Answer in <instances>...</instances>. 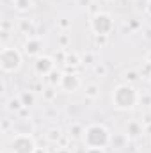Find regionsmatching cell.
<instances>
[{
  "label": "cell",
  "mask_w": 151,
  "mask_h": 153,
  "mask_svg": "<svg viewBox=\"0 0 151 153\" xmlns=\"http://www.w3.org/2000/svg\"><path fill=\"white\" fill-rule=\"evenodd\" d=\"M139 102H141V94H139V91L135 89L133 84L123 82V84H117L112 89L110 103L117 111H123V112L133 111L139 105Z\"/></svg>",
  "instance_id": "cell-1"
},
{
  "label": "cell",
  "mask_w": 151,
  "mask_h": 153,
  "mask_svg": "<svg viewBox=\"0 0 151 153\" xmlns=\"http://www.w3.org/2000/svg\"><path fill=\"white\" fill-rule=\"evenodd\" d=\"M110 130L101 123L87 125L82 135V143L85 148H107L110 144Z\"/></svg>",
  "instance_id": "cell-2"
},
{
  "label": "cell",
  "mask_w": 151,
  "mask_h": 153,
  "mask_svg": "<svg viewBox=\"0 0 151 153\" xmlns=\"http://www.w3.org/2000/svg\"><path fill=\"white\" fill-rule=\"evenodd\" d=\"M23 55L16 46H4L0 50V68L4 73H16L21 68Z\"/></svg>",
  "instance_id": "cell-3"
},
{
  "label": "cell",
  "mask_w": 151,
  "mask_h": 153,
  "mask_svg": "<svg viewBox=\"0 0 151 153\" xmlns=\"http://www.w3.org/2000/svg\"><path fill=\"white\" fill-rule=\"evenodd\" d=\"M38 146L30 134H14L9 141V153H36Z\"/></svg>",
  "instance_id": "cell-4"
},
{
  "label": "cell",
  "mask_w": 151,
  "mask_h": 153,
  "mask_svg": "<svg viewBox=\"0 0 151 153\" xmlns=\"http://www.w3.org/2000/svg\"><path fill=\"white\" fill-rule=\"evenodd\" d=\"M114 29V20L109 13H98L91 16V30L94 36H109Z\"/></svg>",
  "instance_id": "cell-5"
},
{
  "label": "cell",
  "mask_w": 151,
  "mask_h": 153,
  "mask_svg": "<svg viewBox=\"0 0 151 153\" xmlns=\"http://www.w3.org/2000/svg\"><path fill=\"white\" fill-rule=\"evenodd\" d=\"M82 87V78L76 73H62L59 89H62L64 93H76Z\"/></svg>",
  "instance_id": "cell-6"
},
{
  "label": "cell",
  "mask_w": 151,
  "mask_h": 153,
  "mask_svg": "<svg viewBox=\"0 0 151 153\" xmlns=\"http://www.w3.org/2000/svg\"><path fill=\"white\" fill-rule=\"evenodd\" d=\"M44 50V43L39 36H34V38H27V41L23 43V53L27 57H39Z\"/></svg>",
  "instance_id": "cell-7"
},
{
  "label": "cell",
  "mask_w": 151,
  "mask_h": 153,
  "mask_svg": "<svg viewBox=\"0 0 151 153\" xmlns=\"http://www.w3.org/2000/svg\"><path fill=\"white\" fill-rule=\"evenodd\" d=\"M34 70L36 73L41 76H48L53 70H55V61L53 57H48V55H39L34 62Z\"/></svg>",
  "instance_id": "cell-8"
},
{
  "label": "cell",
  "mask_w": 151,
  "mask_h": 153,
  "mask_svg": "<svg viewBox=\"0 0 151 153\" xmlns=\"http://www.w3.org/2000/svg\"><path fill=\"white\" fill-rule=\"evenodd\" d=\"M18 29H20L27 38H34V36H38V25H36L32 20L21 18V20H20V23H18Z\"/></svg>",
  "instance_id": "cell-9"
},
{
  "label": "cell",
  "mask_w": 151,
  "mask_h": 153,
  "mask_svg": "<svg viewBox=\"0 0 151 153\" xmlns=\"http://www.w3.org/2000/svg\"><path fill=\"white\" fill-rule=\"evenodd\" d=\"M142 134H144V123H141V121H130L126 125V135H128V139H137Z\"/></svg>",
  "instance_id": "cell-10"
},
{
  "label": "cell",
  "mask_w": 151,
  "mask_h": 153,
  "mask_svg": "<svg viewBox=\"0 0 151 153\" xmlns=\"http://www.w3.org/2000/svg\"><path fill=\"white\" fill-rule=\"evenodd\" d=\"M13 7L18 13L25 14V13H29V11L34 9V0H13Z\"/></svg>",
  "instance_id": "cell-11"
},
{
  "label": "cell",
  "mask_w": 151,
  "mask_h": 153,
  "mask_svg": "<svg viewBox=\"0 0 151 153\" xmlns=\"http://www.w3.org/2000/svg\"><path fill=\"white\" fill-rule=\"evenodd\" d=\"M5 109H7L9 112H20V111L23 109V102H21L20 94H18V96H11V98L7 100V103H5Z\"/></svg>",
  "instance_id": "cell-12"
},
{
  "label": "cell",
  "mask_w": 151,
  "mask_h": 153,
  "mask_svg": "<svg viewBox=\"0 0 151 153\" xmlns=\"http://www.w3.org/2000/svg\"><path fill=\"white\" fill-rule=\"evenodd\" d=\"M84 93H85V98H89V100H96V98L100 96V85H98L96 82H91V84L85 85Z\"/></svg>",
  "instance_id": "cell-13"
},
{
  "label": "cell",
  "mask_w": 151,
  "mask_h": 153,
  "mask_svg": "<svg viewBox=\"0 0 151 153\" xmlns=\"http://www.w3.org/2000/svg\"><path fill=\"white\" fill-rule=\"evenodd\" d=\"M126 143H128V135L126 134H114L112 137H110V144H112L114 148H117V150L124 148Z\"/></svg>",
  "instance_id": "cell-14"
},
{
  "label": "cell",
  "mask_w": 151,
  "mask_h": 153,
  "mask_svg": "<svg viewBox=\"0 0 151 153\" xmlns=\"http://www.w3.org/2000/svg\"><path fill=\"white\" fill-rule=\"evenodd\" d=\"M20 98H21V102H23V107H32L34 103H36V94H34V91H23V93H20Z\"/></svg>",
  "instance_id": "cell-15"
},
{
  "label": "cell",
  "mask_w": 151,
  "mask_h": 153,
  "mask_svg": "<svg viewBox=\"0 0 151 153\" xmlns=\"http://www.w3.org/2000/svg\"><path fill=\"white\" fill-rule=\"evenodd\" d=\"M82 62V57L76 53V52H66V61H64V64L66 66H78Z\"/></svg>",
  "instance_id": "cell-16"
},
{
  "label": "cell",
  "mask_w": 151,
  "mask_h": 153,
  "mask_svg": "<svg viewBox=\"0 0 151 153\" xmlns=\"http://www.w3.org/2000/svg\"><path fill=\"white\" fill-rule=\"evenodd\" d=\"M84 130H85L84 125H80V123L73 121V123L70 125V134H68V135L73 137V139H75V137H82V135H84Z\"/></svg>",
  "instance_id": "cell-17"
},
{
  "label": "cell",
  "mask_w": 151,
  "mask_h": 153,
  "mask_svg": "<svg viewBox=\"0 0 151 153\" xmlns=\"http://www.w3.org/2000/svg\"><path fill=\"white\" fill-rule=\"evenodd\" d=\"M61 78H62V73H61V71H57V70H53L50 75L46 76V80H48V85H53V87H59V84H61Z\"/></svg>",
  "instance_id": "cell-18"
},
{
  "label": "cell",
  "mask_w": 151,
  "mask_h": 153,
  "mask_svg": "<svg viewBox=\"0 0 151 153\" xmlns=\"http://www.w3.org/2000/svg\"><path fill=\"white\" fill-rule=\"evenodd\" d=\"M46 139H48L50 143H59V141L62 139V132H61V128H50L48 134H46Z\"/></svg>",
  "instance_id": "cell-19"
},
{
  "label": "cell",
  "mask_w": 151,
  "mask_h": 153,
  "mask_svg": "<svg viewBox=\"0 0 151 153\" xmlns=\"http://www.w3.org/2000/svg\"><path fill=\"white\" fill-rule=\"evenodd\" d=\"M124 78H126V82H128V84H135V82H139L141 73H139L137 70H130V71H126V73H124Z\"/></svg>",
  "instance_id": "cell-20"
},
{
  "label": "cell",
  "mask_w": 151,
  "mask_h": 153,
  "mask_svg": "<svg viewBox=\"0 0 151 153\" xmlns=\"http://www.w3.org/2000/svg\"><path fill=\"white\" fill-rule=\"evenodd\" d=\"M43 96H44L46 102H53V100L57 98V91H55V87H53V85H48V89L43 91Z\"/></svg>",
  "instance_id": "cell-21"
},
{
  "label": "cell",
  "mask_w": 151,
  "mask_h": 153,
  "mask_svg": "<svg viewBox=\"0 0 151 153\" xmlns=\"http://www.w3.org/2000/svg\"><path fill=\"white\" fill-rule=\"evenodd\" d=\"M93 71H94V75H98V76H105L107 75V66L103 64V62H94V68H93Z\"/></svg>",
  "instance_id": "cell-22"
},
{
  "label": "cell",
  "mask_w": 151,
  "mask_h": 153,
  "mask_svg": "<svg viewBox=\"0 0 151 153\" xmlns=\"http://www.w3.org/2000/svg\"><path fill=\"white\" fill-rule=\"evenodd\" d=\"M59 45H61V48H68V45H70V36H68L66 32L59 34Z\"/></svg>",
  "instance_id": "cell-23"
},
{
  "label": "cell",
  "mask_w": 151,
  "mask_h": 153,
  "mask_svg": "<svg viewBox=\"0 0 151 153\" xmlns=\"http://www.w3.org/2000/svg\"><path fill=\"white\" fill-rule=\"evenodd\" d=\"M53 61H55V62L59 61V62H62V64H64V61H66V52H64V50H59V52H55V55H53Z\"/></svg>",
  "instance_id": "cell-24"
},
{
  "label": "cell",
  "mask_w": 151,
  "mask_h": 153,
  "mask_svg": "<svg viewBox=\"0 0 151 153\" xmlns=\"http://www.w3.org/2000/svg\"><path fill=\"white\" fill-rule=\"evenodd\" d=\"M59 27H61V29H64V30H66V29H70V27H71V22H68V20H66V18H62V20H61V22H59Z\"/></svg>",
  "instance_id": "cell-25"
},
{
  "label": "cell",
  "mask_w": 151,
  "mask_h": 153,
  "mask_svg": "<svg viewBox=\"0 0 151 153\" xmlns=\"http://www.w3.org/2000/svg\"><path fill=\"white\" fill-rule=\"evenodd\" d=\"M84 153H107V152H105V148H85Z\"/></svg>",
  "instance_id": "cell-26"
},
{
  "label": "cell",
  "mask_w": 151,
  "mask_h": 153,
  "mask_svg": "<svg viewBox=\"0 0 151 153\" xmlns=\"http://www.w3.org/2000/svg\"><path fill=\"white\" fill-rule=\"evenodd\" d=\"M11 126H14V123H11L9 119H4V123H2V130H4V132H7Z\"/></svg>",
  "instance_id": "cell-27"
},
{
  "label": "cell",
  "mask_w": 151,
  "mask_h": 153,
  "mask_svg": "<svg viewBox=\"0 0 151 153\" xmlns=\"http://www.w3.org/2000/svg\"><path fill=\"white\" fill-rule=\"evenodd\" d=\"M107 38L109 36H94V41H96V45H105L107 43Z\"/></svg>",
  "instance_id": "cell-28"
},
{
  "label": "cell",
  "mask_w": 151,
  "mask_h": 153,
  "mask_svg": "<svg viewBox=\"0 0 151 153\" xmlns=\"http://www.w3.org/2000/svg\"><path fill=\"white\" fill-rule=\"evenodd\" d=\"M144 59H146V62H148V64L151 66V48L148 50V52H146V57H144Z\"/></svg>",
  "instance_id": "cell-29"
},
{
  "label": "cell",
  "mask_w": 151,
  "mask_h": 153,
  "mask_svg": "<svg viewBox=\"0 0 151 153\" xmlns=\"http://www.w3.org/2000/svg\"><path fill=\"white\" fill-rule=\"evenodd\" d=\"M144 38H146V41H150L151 43V29H148V30L144 32Z\"/></svg>",
  "instance_id": "cell-30"
},
{
  "label": "cell",
  "mask_w": 151,
  "mask_h": 153,
  "mask_svg": "<svg viewBox=\"0 0 151 153\" xmlns=\"http://www.w3.org/2000/svg\"><path fill=\"white\" fill-rule=\"evenodd\" d=\"M144 134L151 135V123H150V125H144Z\"/></svg>",
  "instance_id": "cell-31"
},
{
  "label": "cell",
  "mask_w": 151,
  "mask_h": 153,
  "mask_svg": "<svg viewBox=\"0 0 151 153\" xmlns=\"http://www.w3.org/2000/svg\"><path fill=\"white\" fill-rule=\"evenodd\" d=\"M144 11H146V14H150L151 16V2H148V5L144 7Z\"/></svg>",
  "instance_id": "cell-32"
},
{
  "label": "cell",
  "mask_w": 151,
  "mask_h": 153,
  "mask_svg": "<svg viewBox=\"0 0 151 153\" xmlns=\"http://www.w3.org/2000/svg\"><path fill=\"white\" fill-rule=\"evenodd\" d=\"M36 153H46V152H44V150H41V148H38V150H36Z\"/></svg>",
  "instance_id": "cell-33"
},
{
  "label": "cell",
  "mask_w": 151,
  "mask_h": 153,
  "mask_svg": "<svg viewBox=\"0 0 151 153\" xmlns=\"http://www.w3.org/2000/svg\"><path fill=\"white\" fill-rule=\"evenodd\" d=\"M148 80H150V84H151V76H150V78H148Z\"/></svg>",
  "instance_id": "cell-34"
},
{
  "label": "cell",
  "mask_w": 151,
  "mask_h": 153,
  "mask_svg": "<svg viewBox=\"0 0 151 153\" xmlns=\"http://www.w3.org/2000/svg\"><path fill=\"white\" fill-rule=\"evenodd\" d=\"M107 2H112V0H107Z\"/></svg>",
  "instance_id": "cell-35"
},
{
  "label": "cell",
  "mask_w": 151,
  "mask_h": 153,
  "mask_svg": "<svg viewBox=\"0 0 151 153\" xmlns=\"http://www.w3.org/2000/svg\"><path fill=\"white\" fill-rule=\"evenodd\" d=\"M148 2H151V0H148Z\"/></svg>",
  "instance_id": "cell-36"
}]
</instances>
